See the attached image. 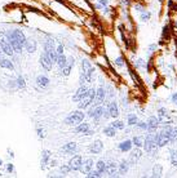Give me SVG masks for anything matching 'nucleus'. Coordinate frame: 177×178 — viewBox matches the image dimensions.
Masks as SVG:
<instances>
[{"label":"nucleus","instance_id":"nucleus-1","mask_svg":"<svg viewBox=\"0 0 177 178\" xmlns=\"http://www.w3.org/2000/svg\"><path fill=\"white\" fill-rule=\"evenodd\" d=\"M93 74H94V69L91 64V62L88 59H83L81 61V74H80V80L79 83L81 84H85V83H92L93 80Z\"/></svg>","mask_w":177,"mask_h":178},{"label":"nucleus","instance_id":"nucleus-2","mask_svg":"<svg viewBox=\"0 0 177 178\" xmlns=\"http://www.w3.org/2000/svg\"><path fill=\"white\" fill-rule=\"evenodd\" d=\"M96 99V89L94 88H89L87 94L83 97V99L79 101V110H85L88 108Z\"/></svg>","mask_w":177,"mask_h":178},{"label":"nucleus","instance_id":"nucleus-3","mask_svg":"<svg viewBox=\"0 0 177 178\" xmlns=\"http://www.w3.org/2000/svg\"><path fill=\"white\" fill-rule=\"evenodd\" d=\"M143 150L149 154L154 155V152L156 154V143H155V133H149L145 137V141H143Z\"/></svg>","mask_w":177,"mask_h":178},{"label":"nucleus","instance_id":"nucleus-4","mask_svg":"<svg viewBox=\"0 0 177 178\" xmlns=\"http://www.w3.org/2000/svg\"><path fill=\"white\" fill-rule=\"evenodd\" d=\"M84 118H85V114L81 110L74 111V112H71L70 115L65 119V124H67V125H78L79 123H81V121L84 120Z\"/></svg>","mask_w":177,"mask_h":178},{"label":"nucleus","instance_id":"nucleus-5","mask_svg":"<svg viewBox=\"0 0 177 178\" xmlns=\"http://www.w3.org/2000/svg\"><path fill=\"white\" fill-rule=\"evenodd\" d=\"M0 45H1V48H3L5 56H9V57H13L14 56V50H13V48H12L9 40L5 38V34L0 35Z\"/></svg>","mask_w":177,"mask_h":178},{"label":"nucleus","instance_id":"nucleus-6","mask_svg":"<svg viewBox=\"0 0 177 178\" xmlns=\"http://www.w3.org/2000/svg\"><path fill=\"white\" fill-rule=\"evenodd\" d=\"M67 165L70 167V170H73V172H80L81 165H83V159H81L80 155H75V156L69 161Z\"/></svg>","mask_w":177,"mask_h":178},{"label":"nucleus","instance_id":"nucleus-7","mask_svg":"<svg viewBox=\"0 0 177 178\" xmlns=\"http://www.w3.org/2000/svg\"><path fill=\"white\" fill-rule=\"evenodd\" d=\"M169 142H171V139H169V137L167 136L163 130L155 133V143L158 147H164L166 144H168Z\"/></svg>","mask_w":177,"mask_h":178},{"label":"nucleus","instance_id":"nucleus-8","mask_svg":"<svg viewBox=\"0 0 177 178\" xmlns=\"http://www.w3.org/2000/svg\"><path fill=\"white\" fill-rule=\"evenodd\" d=\"M88 89H89V88L87 87L85 84H81L80 87L78 88V90H76V92H75V94L73 95V101H74V102H79V101H81V99H83V97L87 94Z\"/></svg>","mask_w":177,"mask_h":178},{"label":"nucleus","instance_id":"nucleus-9","mask_svg":"<svg viewBox=\"0 0 177 178\" xmlns=\"http://www.w3.org/2000/svg\"><path fill=\"white\" fill-rule=\"evenodd\" d=\"M104 108L105 106H96L94 108H92V110H89L88 112V116H91V118H93L94 120H98V119H101L102 116H104Z\"/></svg>","mask_w":177,"mask_h":178},{"label":"nucleus","instance_id":"nucleus-10","mask_svg":"<svg viewBox=\"0 0 177 178\" xmlns=\"http://www.w3.org/2000/svg\"><path fill=\"white\" fill-rule=\"evenodd\" d=\"M39 62H40L42 67L45 70V71H49V70H52L53 63H52V61L49 59V57L47 56V53H44V52H43V54L40 56V58H39Z\"/></svg>","mask_w":177,"mask_h":178},{"label":"nucleus","instance_id":"nucleus-11","mask_svg":"<svg viewBox=\"0 0 177 178\" xmlns=\"http://www.w3.org/2000/svg\"><path fill=\"white\" fill-rule=\"evenodd\" d=\"M105 99H106V89L101 85V87H98V89H96V99H94V103H96V106H98Z\"/></svg>","mask_w":177,"mask_h":178},{"label":"nucleus","instance_id":"nucleus-12","mask_svg":"<svg viewBox=\"0 0 177 178\" xmlns=\"http://www.w3.org/2000/svg\"><path fill=\"white\" fill-rule=\"evenodd\" d=\"M7 32L9 34V35H12V36H14V38L17 39V40L20 41L21 44H24L25 45V43H26V36H25V34H24V31H21V30H18V28H14V30H11V31H7Z\"/></svg>","mask_w":177,"mask_h":178},{"label":"nucleus","instance_id":"nucleus-13","mask_svg":"<svg viewBox=\"0 0 177 178\" xmlns=\"http://www.w3.org/2000/svg\"><path fill=\"white\" fill-rule=\"evenodd\" d=\"M102 150H104V143H102V141H100V139L94 141L93 143L91 144V147H89V152H91V154H93V155L101 154Z\"/></svg>","mask_w":177,"mask_h":178},{"label":"nucleus","instance_id":"nucleus-14","mask_svg":"<svg viewBox=\"0 0 177 178\" xmlns=\"http://www.w3.org/2000/svg\"><path fill=\"white\" fill-rule=\"evenodd\" d=\"M24 48L26 49L27 53H30V54L34 53V52L36 50V48H38V43H36V40H35V39H32V38L26 39V43H25Z\"/></svg>","mask_w":177,"mask_h":178},{"label":"nucleus","instance_id":"nucleus-15","mask_svg":"<svg viewBox=\"0 0 177 178\" xmlns=\"http://www.w3.org/2000/svg\"><path fill=\"white\" fill-rule=\"evenodd\" d=\"M147 130L149 132H155L156 129H158L159 124H160V121H159L158 118H155V116H150V118L147 119Z\"/></svg>","mask_w":177,"mask_h":178},{"label":"nucleus","instance_id":"nucleus-16","mask_svg":"<svg viewBox=\"0 0 177 178\" xmlns=\"http://www.w3.org/2000/svg\"><path fill=\"white\" fill-rule=\"evenodd\" d=\"M107 110H109V114H110V118H114L116 119L119 116V107H118V103L115 101L110 102V105L107 106Z\"/></svg>","mask_w":177,"mask_h":178},{"label":"nucleus","instance_id":"nucleus-17","mask_svg":"<svg viewBox=\"0 0 177 178\" xmlns=\"http://www.w3.org/2000/svg\"><path fill=\"white\" fill-rule=\"evenodd\" d=\"M74 64H75V59H74V58L67 59V64L61 69V74H62L63 76H69V75L71 74V70H73Z\"/></svg>","mask_w":177,"mask_h":178},{"label":"nucleus","instance_id":"nucleus-18","mask_svg":"<svg viewBox=\"0 0 177 178\" xmlns=\"http://www.w3.org/2000/svg\"><path fill=\"white\" fill-rule=\"evenodd\" d=\"M118 173V167L114 161L106 163V174H109L110 177H116Z\"/></svg>","mask_w":177,"mask_h":178},{"label":"nucleus","instance_id":"nucleus-19","mask_svg":"<svg viewBox=\"0 0 177 178\" xmlns=\"http://www.w3.org/2000/svg\"><path fill=\"white\" fill-rule=\"evenodd\" d=\"M76 148H78V146H76L75 142H69V143L63 144L61 151L65 152V154H74L76 151Z\"/></svg>","mask_w":177,"mask_h":178},{"label":"nucleus","instance_id":"nucleus-20","mask_svg":"<svg viewBox=\"0 0 177 178\" xmlns=\"http://www.w3.org/2000/svg\"><path fill=\"white\" fill-rule=\"evenodd\" d=\"M36 85L39 88H42V89H44V88H47L49 85V79L47 76H44V75H39L36 77Z\"/></svg>","mask_w":177,"mask_h":178},{"label":"nucleus","instance_id":"nucleus-21","mask_svg":"<svg viewBox=\"0 0 177 178\" xmlns=\"http://www.w3.org/2000/svg\"><path fill=\"white\" fill-rule=\"evenodd\" d=\"M93 160L92 159H85V160H83V165H81V169H80V172H83V173H88V172H91L92 170V168H93Z\"/></svg>","mask_w":177,"mask_h":178},{"label":"nucleus","instance_id":"nucleus-22","mask_svg":"<svg viewBox=\"0 0 177 178\" xmlns=\"http://www.w3.org/2000/svg\"><path fill=\"white\" fill-rule=\"evenodd\" d=\"M0 67L1 69H7L11 70V71H14V64L11 59L8 58H0Z\"/></svg>","mask_w":177,"mask_h":178},{"label":"nucleus","instance_id":"nucleus-23","mask_svg":"<svg viewBox=\"0 0 177 178\" xmlns=\"http://www.w3.org/2000/svg\"><path fill=\"white\" fill-rule=\"evenodd\" d=\"M132 146H133L132 141L125 139V141H123V142H120V143H119V150L122 152H129L131 150H132Z\"/></svg>","mask_w":177,"mask_h":178},{"label":"nucleus","instance_id":"nucleus-24","mask_svg":"<svg viewBox=\"0 0 177 178\" xmlns=\"http://www.w3.org/2000/svg\"><path fill=\"white\" fill-rule=\"evenodd\" d=\"M52 157V152L48 151V150H43L42 151V168H44L45 165L49 163V159Z\"/></svg>","mask_w":177,"mask_h":178},{"label":"nucleus","instance_id":"nucleus-25","mask_svg":"<svg viewBox=\"0 0 177 178\" xmlns=\"http://www.w3.org/2000/svg\"><path fill=\"white\" fill-rule=\"evenodd\" d=\"M141 157H142V151L140 150V147H137V150L132 151V154H131V163L135 164V163H137Z\"/></svg>","mask_w":177,"mask_h":178},{"label":"nucleus","instance_id":"nucleus-26","mask_svg":"<svg viewBox=\"0 0 177 178\" xmlns=\"http://www.w3.org/2000/svg\"><path fill=\"white\" fill-rule=\"evenodd\" d=\"M89 126L91 125H89L88 123H79L75 128V133L76 134H84L89 129Z\"/></svg>","mask_w":177,"mask_h":178},{"label":"nucleus","instance_id":"nucleus-27","mask_svg":"<svg viewBox=\"0 0 177 178\" xmlns=\"http://www.w3.org/2000/svg\"><path fill=\"white\" fill-rule=\"evenodd\" d=\"M128 169H129V164H128V161L123 160V161L119 164L118 172H119V174H127V173H128Z\"/></svg>","mask_w":177,"mask_h":178},{"label":"nucleus","instance_id":"nucleus-28","mask_svg":"<svg viewBox=\"0 0 177 178\" xmlns=\"http://www.w3.org/2000/svg\"><path fill=\"white\" fill-rule=\"evenodd\" d=\"M168 118H169L168 110L164 108V107L159 108V110H158V119H159V121H163V120H166V119H168Z\"/></svg>","mask_w":177,"mask_h":178},{"label":"nucleus","instance_id":"nucleus-29","mask_svg":"<svg viewBox=\"0 0 177 178\" xmlns=\"http://www.w3.org/2000/svg\"><path fill=\"white\" fill-rule=\"evenodd\" d=\"M102 133L105 134L106 137H115V134H116V129L114 128V126H106V128H104V130H102Z\"/></svg>","mask_w":177,"mask_h":178},{"label":"nucleus","instance_id":"nucleus-30","mask_svg":"<svg viewBox=\"0 0 177 178\" xmlns=\"http://www.w3.org/2000/svg\"><path fill=\"white\" fill-rule=\"evenodd\" d=\"M49 49H56L55 40L52 38H47L44 40V50H49Z\"/></svg>","mask_w":177,"mask_h":178},{"label":"nucleus","instance_id":"nucleus-31","mask_svg":"<svg viewBox=\"0 0 177 178\" xmlns=\"http://www.w3.org/2000/svg\"><path fill=\"white\" fill-rule=\"evenodd\" d=\"M56 63L58 64V67H60V69L65 67L66 64H67V58H66V56H65V54H61V56H57V61H56Z\"/></svg>","mask_w":177,"mask_h":178},{"label":"nucleus","instance_id":"nucleus-32","mask_svg":"<svg viewBox=\"0 0 177 178\" xmlns=\"http://www.w3.org/2000/svg\"><path fill=\"white\" fill-rule=\"evenodd\" d=\"M96 168H97V170H98L100 173L105 174V173H106V161H104V160H98L97 164H96Z\"/></svg>","mask_w":177,"mask_h":178},{"label":"nucleus","instance_id":"nucleus-33","mask_svg":"<svg viewBox=\"0 0 177 178\" xmlns=\"http://www.w3.org/2000/svg\"><path fill=\"white\" fill-rule=\"evenodd\" d=\"M137 121H138L137 115H135V114H129V115H128V119H127L128 125L133 126V125H136V124H137Z\"/></svg>","mask_w":177,"mask_h":178},{"label":"nucleus","instance_id":"nucleus-34","mask_svg":"<svg viewBox=\"0 0 177 178\" xmlns=\"http://www.w3.org/2000/svg\"><path fill=\"white\" fill-rule=\"evenodd\" d=\"M163 173V167L160 164H155V167L153 168V175L154 177H160Z\"/></svg>","mask_w":177,"mask_h":178},{"label":"nucleus","instance_id":"nucleus-35","mask_svg":"<svg viewBox=\"0 0 177 178\" xmlns=\"http://www.w3.org/2000/svg\"><path fill=\"white\" fill-rule=\"evenodd\" d=\"M111 126H114L116 130H123V129H125V124H124V121H122V120H115L114 123H111Z\"/></svg>","mask_w":177,"mask_h":178},{"label":"nucleus","instance_id":"nucleus-36","mask_svg":"<svg viewBox=\"0 0 177 178\" xmlns=\"http://www.w3.org/2000/svg\"><path fill=\"white\" fill-rule=\"evenodd\" d=\"M132 143L135 144L136 147H142L143 146V138L142 137H138V136H136V137H133L132 138Z\"/></svg>","mask_w":177,"mask_h":178},{"label":"nucleus","instance_id":"nucleus-37","mask_svg":"<svg viewBox=\"0 0 177 178\" xmlns=\"http://www.w3.org/2000/svg\"><path fill=\"white\" fill-rule=\"evenodd\" d=\"M171 164L177 168V150H171Z\"/></svg>","mask_w":177,"mask_h":178},{"label":"nucleus","instance_id":"nucleus-38","mask_svg":"<svg viewBox=\"0 0 177 178\" xmlns=\"http://www.w3.org/2000/svg\"><path fill=\"white\" fill-rule=\"evenodd\" d=\"M102 173H100L98 170H91V172H88L87 173V177H89V178H92V177H94V178H98V177H102Z\"/></svg>","mask_w":177,"mask_h":178},{"label":"nucleus","instance_id":"nucleus-39","mask_svg":"<svg viewBox=\"0 0 177 178\" xmlns=\"http://www.w3.org/2000/svg\"><path fill=\"white\" fill-rule=\"evenodd\" d=\"M16 85H17V88H22V89H24L25 85H26V83H25V79H24V77H22V76H18V77H17Z\"/></svg>","mask_w":177,"mask_h":178},{"label":"nucleus","instance_id":"nucleus-40","mask_svg":"<svg viewBox=\"0 0 177 178\" xmlns=\"http://www.w3.org/2000/svg\"><path fill=\"white\" fill-rule=\"evenodd\" d=\"M169 139H171V142L177 141V126L172 128V132H171V134H169Z\"/></svg>","mask_w":177,"mask_h":178},{"label":"nucleus","instance_id":"nucleus-41","mask_svg":"<svg viewBox=\"0 0 177 178\" xmlns=\"http://www.w3.org/2000/svg\"><path fill=\"white\" fill-rule=\"evenodd\" d=\"M150 17H151L150 12H147V10H142V12H141V19H142L143 22H145V21H149Z\"/></svg>","mask_w":177,"mask_h":178},{"label":"nucleus","instance_id":"nucleus-42","mask_svg":"<svg viewBox=\"0 0 177 178\" xmlns=\"http://www.w3.org/2000/svg\"><path fill=\"white\" fill-rule=\"evenodd\" d=\"M136 126L140 128V129H142V130H147V123H145V121H137Z\"/></svg>","mask_w":177,"mask_h":178},{"label":"nucleus","instance_id":"nucleus-43","mask_svg":"<svg viewBox=\"0 0 177 178\" xmlns=\"http://www.w3.org/2000/svg\"><path fill=\"white\" fill-rule=\"evenodd\" d=\"M60 170H61V173H62V174H67L69 172H71L69 165H62V167L60 168Z\"/></svg>","mask_w":177,"mask_h":178},{"label":"nucleus","instance_id":"nucleus-44","mask_svg":"<svg viewBox=\"0 0 177 178\" xmlns=\"http://www.w3.org/2000/svg\"><path fill=\"white\" fill-rule=\"evenodd\" d=\"M115 64H116L118 67H124V61H123L122 57H118V58L115 59Z\"/></svg>","mask_w":177,"mask_h":178},{"label":"nucleus","instance_id":"nucleus-45","mask_svg":"<svg viewBox=\"0 0 177 178\" xmlns=\"http://www.w3.org/2000/svg\"><path fill=\"white\" fill-rule=\"evenodd\" d=\"M36 132H38V137H39V138H44V136H45V134H44V130H43V128H40V126H38V128H36Z\"/></svg>","mask_w":177,"mask_h":178},{"label":"nucleus","instance_id":"nucleus-46","mask_svg":"<svg viewBox=\"0 0 177 178\" xmlns=\"http://www.w3.org/2000/svg\"><path fill=\"white\" fill-rule=\"evenodd\" d=\"M56 52H57V56H61V54H63V45H62V44H58Z\"/></svg>","mask_w":177,"mask_h":178},{"label":"nucleus","instance_id":"nucleus-47","mask_svg":"<svg viewBox=\"0 0 177 178\" xmlns=\"http://www.w3.org/2000/svg\"><path fill=\"white\" fill-rule=\"evenodd\" d=\"M7 172H8V173H13L14 172L13 164H8V167H7Z\"/></svg>","mask_w":177,"mask_h":178},{"label":"nucleus","instance_id":"nucleus-48","mask_svg":"<svg viewBox=\"0 0 177 178\" xmlns=\"http://www.w3.org/2000/svg\"><path fill=\"white\" fill-rule=\"evenodd\" d=\"M135 8H136V10H137V12H142V10H145V8H143L142 5H140V4H136Z\"/></svg>","mask_w":177,"mask_h":178},{"label":"nucleus","instance_id":"nucleus-49","mask_svg":"<svg viewBox=\"0 0 177 178\" xmlns=\"http://www.w3.org/2000/svg\"><path fill=\"white\" fill-rule=\"evenodd\" d=\"M98 1H100V4L104 5V7H106V5L109 4V0H98Z\"/></svg>","mask_w":177,"mask_h":178},{"label":"nucleus","instance_id":"nucleus-50","mask_svg":"<svg viewBox=\"0 0 177 178\" xmlns=\"http://www.w3.org/2000/svg\"><path fill=\"white\" fill-rule=\"evenodd\" d=\"M5 56V53H4V50H3V48H1V45H0V58H3V57Z\"/></svg>","mask_w":177,"mask_h":178},{"label":"nucleus","instance_id":"nucleus-51","mask_svg":"<svg viewBox=\"0 0 177 178\" xmlns=\"http://www.w3.org/2000/svg\"><path fill=\"white\" fill-rule=\"evenodd\" d=\"M172 101H173V102L177 105V93H176V94H173V95H172Z\"/></svg>","mask_w":177,"mask_h":178},{"label":"nucleus","instance_id":"nucleus-52","mask_svg":"<svg viewBox=\"0 0 177 178\" xmlns=\"http://www.w3.org/2000/svg\"><path fill=\"white\" fill-rule=\"evenodd\" d=\"M122 3H123V4H125V5H129L131 4V0H122Z\"/></svg>","mask_w":177,"mask_h":178},{"label":"nucleus","instance_id":"nucleus-53","mask_svg":"<svg viewBox=\"0 0 177 178\" xmlns=\"http://www.w3.org/2000/svg\"><path fill=\"white\" fill-rule=\"evenodd\" d=\"M1 164H3V160L0 159V167H1Z\"/></svg>","mask_w":177,"mask_h":178}]
</instances>
